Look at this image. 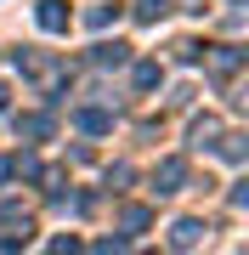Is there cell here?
Returning a JSON list of instances; mask_svg holds the SVG:
<instances>
[{
  "mask_svg": "<svg viewBox=\"0 0 249 255\" xmlns=\"http://www.w3.org/2000/svg\"><path fill=\"white\" fill-rule=\"evenodd\" d=\"M181 182H187V164L181 159H165L153 170V193H181Z\"/></svg>",
  "mask_w": 249,
  "mask_h": 255,
  "instance_id": "6da1fadb",
  "label": "cell"
},
{
  "mask_svg": "<svg viewBox=\"0 0 249 255\" xmlns=\"http://www.w3.org/2000/svg\"><path fill=\"white\" fill-rule=\"evenodd\" d=\"M34 17H40V28H46V34H63V28H68V6H63V0H40Z\"/></svg>",
  "mask_w": 249,
  "mask_h": 255,
  "instance_id": "7a4b0ae2",
  "label": "cell"
},
{
  "mask_svg": "<svg viewBox=\"0 0 249 255\" xmlns=\"http://www.w3.org/2000/svg\"><path fill=\"white\" fill-rule=\"evenodd\" d=\"M170 244L175 250H198L204 244V221H175V227H170Z\"/></svg>",
  "mask_w": 249,
  "mask_h": 255,
  "instance_id": "3957f363",
  "label": "cell"
},
{
  "mask_svg": "<svg viewBox=\"0 0 249 255\" xmlns=\"http://www.w3.org/2000/svg\"><path fill=\"white\" fill-rule=\"evenodd\" d=\"M210 68L227 80V74H238V68H244V51H238V46H215V51H210Z\"/></svg>",
  "mask_w": 249,
  "mask_h": 255,
  "instance_id": "277c9868",
  "label": "cell"
},
{
  "mask_svg": "<svg viewBox=\"0 0 249 255\" xmlns=\"http://www.w3.org/2000/svg\"><path fill=\"white\" fill-rule=\"evenodd\" d=\"M125 57H130V46H119V40H113V46H96V51H91V63L108 68V63H125Z\"/></svg>",
  "mask_w": 249,
  "mask_h": 255,
  "instance_id": "5b68a950",
  "label": "cell"
},
{
  "mask_svg": "<svg viewBox=\"0 0 249 255\" xmlns=\"http://www.w3.org/2000/svg\"><path fill=\"white\" fill-rule=\"evenodd\" d=\"M165 6H170V0H136V17H142V23H159Z\"/></svg>",
  "mask_w": 249,
  "mask_h": 255,
  "instance_id": "8992f818",
  "label": "cell"
},
{
  "mask_svg": "<svg viewBox=\"0 0 249 255\" xmlns=\"http://www.w3.org/2000/svg\"><path fill=\"white\" fill-rule=\"evenodd\" d=\"M215 130H221V119H198V125H193V147H210Z\"/></svg>",
  "mask_w": 249,
  "mask_h": 255,
  "instance_id": "52a82bcc",
  "label": "cell"
},
{
  "mask_svg": "<svg viewBox=\"0 0 249 255\" xmlns=\"http://www.w3.org/2000/svg\"><path fill=\"white\" fill-rule=\"evenodd\" d=\"M17 130H23V136H46V130H51V119H40V114H28V119H17Z\"/></svg>",
  "mask_w": 249,
  "mask_h": 255,
  "instance_id": "ba28073f",
  "label": "cell"
},
{
  "mask_svg": "<svg viewBox=\"0 0 249 255\" xmlns=\"http://www.w3.org/2000/svg\"><path fill=\"white\" fill-rule=\"evenodd\" d=\"M113 17H119V6H91V17H85V23H91V28H108Z\"/></svg>",
  "mask_w": 249,
  "mask_h": 255,
  "instance_id": "9c48e42d",
  "label": "cell"
},
{
  "mask_svg": "<svg viewBox=\"0 0 249 255\" xmlns=\"http://www.w3.org/2000/svg\"><path fill=\"white\" fill-rule=\"evenodd\" d=\"M125 227H130V233H142V227H148V210L130 204V210H125Z\"/></svg>",
  "mask_w": 249,
  "mask_h": 255,
  "instance_id": "30bf717a",
  "label": "cell"
},
{
  "mask_svg": "<svg viewBox=\"0 0 249 255\" xmlns=\"http://www.w3.org/2000/svg\"><path fill=\"white\" fill-rule=\"evenodd\" d=\"M136 85H142V91H153V85H159V68L142 63V68H136Z\"/></svg>",
  "mask_w": 249,
  "mask_h": 255,
  "instance_id": "8fae6325",
  "label": "cell"
},
{
  "mask_svg": "<svg viewBox=\"0 0 249 255\" xmlns=\"http://www.w3.org/2000/svg\"><path fill=\"white\" fill-rule=\"evenodd\" d=\"M80 125H85V130H108L113 119H108V114H80Z\"/></svg>",
  "mask_w": 249,
  "mask_h": 255,
  "instance_id": "7c38bea8",
  "label": "cell"
},
{
  "mask_svg": "<svg viewBox=\"0 0 249 255\" xmlns=\"http://www.w3.org/2000/svg\"><path fill=\"white\" fill-rule=\"evenodd\" d=\"M221 153H227L232 164H238V159H244V136H227V142H221Z\"/></svg>",
  "mask_w": 249,
  "mask_h": 255,
  "instance_id": "4fadbf2b",
  "label": "cell"
}]
</instances>
